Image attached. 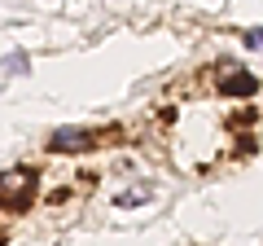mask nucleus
Segmentation results:
<instances>
[{"label": "nucleus", "instance_id": "nucleus-1", "mask_svg": "<svg viewBox=\"0 0 263 246\" xmlns=\"http://www.w3.org/2000/svg\"><path fill=\"white\" fill-rule=\"evenodd\" d=\"M35 202V171L13 167L0 176V211H27Z\"/></svg>", "mask_w": 263, "mask_h": 246}, {"label": "nucleus", "instance_id": "nucleus-2", "mask_svg": "<svg viewBox=\"0 0 263 246\" xmlns=\"http://www.w3.org/2000/svg\"><path fill=\"white\" fill-rule=\"evenodd\" d=\"M97 141H101V136L88 132V128H57V132L48 136V150H57V154H79V150H92Z\"/></svg>", "mask_w": 263, "mask_h": 246}, {"label": "nucleus", "instance_id": "nucleus-3", "mask_svg": "<svg viewBox=\"0 0 263 246\" xmlns=\"http://www.w3.org/2000/svg\"><path fill=\"white\" fill-rule=\"evenodd\" d=\"M215 88H219L224 97H254L259 79H254L250 71H241V66H224V75L215 79Z\"/></svg>", "mask_w": 263, "mask_h": 246}]
</instances>
